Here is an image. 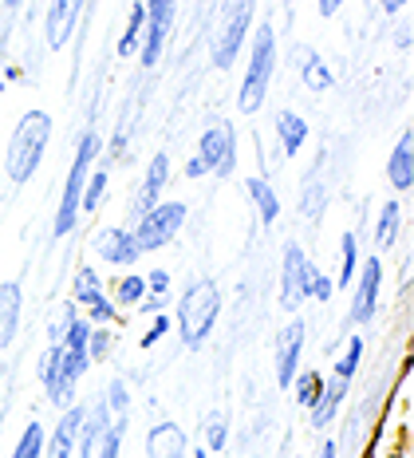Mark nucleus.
<instances>
[{
  "mask_svg": "<svg viewBox=\"0 0 414 458\" xmlns=\"http://www.w3.org/2000/svg\"><path fill=\"white\" fill-rule=\"evenodd\" d=\"M142 28H147V13H142V4H134V8H131V24H127V32H123V40H119V52H123V55H131L134 47H139Z\"/></svg>",
  "mask_w": 414,
  "mask_h": 458,
  "instance_id": "nucleus-33",
  "label": "nucleus"
},
{
  "mask_svg": "<svg viewBox=\"0 0 414 458\" xmlns=\"http://www.w3.org/2000/svg\"><path fill=\"white\" fill-rule=\"evenodd\" d=\"M273 68H276V32H273V24H261L257 28L253 52H249V72H245L241 91H237V107L245 114L261 111V103L268 95V80H273Z\"/></svg>",
  "mask_w": 414,
  "mask_h": 458,
  "instance_id": "nucleus-3",
  "label": "nucleus"
},
{
  "mask_svg": "<svg viewBox=\"0 0 414 458\" xmlns=\"http://www.w3.org/2000/svg\"><path fill=\"white\" fill-rule=\"evenodd\" d=\"M142 297H147V281H142L139 273H123L119 284H114V309H131V304H139Z\"/></svg>",
  "mask_w": 414,
  "mask_h": 458,
  "instance_id": "nucleus-28",
  "label": "nucleus"
},
{
  "mask_svg": "<svg viewBox=\"0 0 414 458\" xmlns=\"http://www.w3.org/2000/svg\"><path fill=\"white\" fill-rule=\"evenodd\" d=\"M201 174H209V170H206V162H201V158L194 155V158L186 162V178H201Z\"/></svg>",
  "mask_w": 414,
  "mask_h": 458,
  "instance_id": "nucleus-43",
  "label": "nucleus"
},
{
  "mask_svg": "<svg viewBox=\"0 0 414 458\" xmlns=\"http://www.w3.org/2000/svg\"><path fill=\"white\" fill-rule=\"evenodd\" d=\"M245 194L253 198V206L261 209V222L265 225H273L276 217H281V198H276V190L265 182V178H249L245 182Z\"/></svg>",
  "mask_w": 414,
  "mask_h": 458,
  "instance_id": "nucleus-25",
  "label": "nucleus"
},
{
  "mask_svg": "<svg viewBox=\"0 0 414 458\" xmlns=\"http://www.w3.org/2000/svg\"><path fill=\"white\" fill-rule=\"evenodd\" d=\"M343 395H348V384L332 376L324 384L320 399H316V407H312V427H327V423H332L335 411H340V403H343Z\"/></svg>",
  "mask_w": 414,
  "mask_h": 458,
  "instance_id": "nucleus-22",
  "label": "nucleus"
},
{
  "mask_svg": "<svg viewBox=\"0 0 414 458\" xmlns=\"http://www.w3.org/2000/svg\"><path fill=\"white\" fill-rule=\"evenodd\" d=\"M379 289H383V261L379 257H368L359 269V289H355V304H351V320L368 324L375 320V309H379Z\"/></svg>",
  "mask_w": 414,
  "mask_h": 458,
  "instance_id": "nucleus-12",
  "label": "nucleus"
},
{
  "mask_svg": "<svg viewBox=\"0 0 414 458\" xmlns=\"http://www.w3.org/2000/svg\"><path fill=\"white\" fill-rule=\"evenodd\" d=\"M88 364H91L88 356H75V352H67L63 344H52V348L44 352V360H40V379H44L47 399H52L55 407H67V403L75 399V384L83 379Z\"/></svg>",
  "mask_w": 414,
  "mask_h": 458,
  "instance_id": "nucleus-6",
  "label": "nucleus"
},
{
  "mask_svg": "<svg viewBox=\"0 0 414 458\" xmlns=\"http://www.w3.org/2000/svg\"><path fill=\"white\" fill-rule=\"evenodd\" d=\"M174 8L178 0H142V13H147V28H142V68H154L166 47L170 24H174Z\"/></svg>",
  "mask_w": 414,
  "mask_h": 458,
  "instance_id": "nucleus-9",
  "label": "nucleus"
},
{
  "mask_svg": "<svg viewBox=\"0 0 414 458\" xmlns=\"http://www.w3.org/2000/svg\"><path fill=\"white\" fill-rule=\"evenodd\" d=\"M103 194H107V174H91L88 178V186H83V194H80V214H91V209H99L103 206Z\"/></svg>",
  "mask_w": 414,
  "mask_h": 458,
  "instance_id": "nucleus-32",
  "label": "nucleus"
},
{
  "mask_svg": "<svg viewBox=\"0 0 414 458\" xmlns=\"http://www.w3.org/2000/svg\"><path fill=\"white\" fill-rule=\"evenodd\" d=\"M170 182V158L166 155H154L150 158V166H147V178H142V186H139V194H134V217H147L154 206H158V198H162V190H166Z\"/></svg>",
  "mask_w": 414,
  "mask_h": 458,
  "instance_id": "nucleus-15",
  "label": "nucleus"
},
{
  "mask_svg": "<svg viewBox=\"0 0 414 458\" xmlns=\"http://www.w3.org/2000/svg\"><path fill=\"white\" fill-rule=\"evenodd\" d=\"M304 340H308V324L304 320H292L281 332V340H276V384H281V387L292 384V376L300 371Z\"/></svg>",
  "mask_w": 414,
  "mask_h": 458,
  "instance_id": "nucleus-13",
  "label": "nucleus"
},
{
  "mask_svg": "<svg viewBox=\"0 0 414 458\" xmlns=\"http://www.w3.org/2000/svg\"><path fill=\"white\" fill-rule=\"evenodd\" d=\"M80 8H83V0H52V8H47V47H63L67 44Z\"/></svg>",
  "mask_w": 414,
  "mask_h": 458,
  "instance_id": "nucleus-18",
  "label": "nucleus"
},
{
  "mask_svg": "<svg viewBox=\"0 0 414 458\" xmlns=\"http://www.w3.org/2000/svg\"><path fill=\"white\" fill-rule=\"evenodd\" d=\"M387 178L394 190H410L414 186V135L407 131L391 150V162H387Z\"/></svg>",
  "mask_w": 414,
  "mask_h": 458,
  "instance_id": "nucleus-20",
  "label": "nucleus"
},
{
  "mask_svg": "<svg viewBox=\"0 0 414 458\" xmlns=\"http://www.w3.org/2000/svg\"><path fill=\"white\" fill-rule=\"evenodd\" d=\"M194 458H209V451H194Z\"/></svg>",
  "mask_w": 414,
  "mask_h": 458,
  "instance_id": "nucleus-48",
  "label": "nucleus"
},
{
  "mask_svg": "<svg viewBox=\"0 0 414 458\" xmlns=\"http://www.w3.org/2000/svg\"><path fill=\"white\" fill-rule=\"evenodd\" d=\"M72 297H75V304H80L83 312H88V324L91 328H99V324H114L119 320V309L103 297V284H99V273L91 269H80L75 273V284H72Z\"/></svg>",
  "mask_w": 414,
  "mask_h": 458,
  "instance_id": "nucleus-10",
  "label": "nucleus"
},
{
  "mask_svg": "<svg viewBox=\"0 0 414 458\" xmlns=\"http://www.w3.org/2000/svg\"><path fill=\"white\" fill-rule=\"evenodd\" d=\"M308 257L300 245H288L284 250V261H281V309L288 312H296L300 304L308 301L304 297V284H308Z\"/></svg>",
  "mask_w": 414,
  "mask_h": 458,
  "instance_id": "nucleus-11",
  "label": "nucleus"
},
{
  "mask_svg": "<svg viewBox=\"0 0 414 458\" xmlns=\"http://www.w3.org/2000/svg\"><path fill=\"white\" fill-rule=\"evenodd\" d=\"M253 4L257 0H221L217 4V21H214V68H233L241 47L249 36V21H253Z\"/></svg>",
  "mask_w": 414,
  "mask_h": 458,
  "instance_id": "nucleus-4",
  "label": "nucleus"
},
{
  "mask_svg": "<svg viewBox=\"0 0 414 458\" xmlns=\"http://www.w3.org/2000/svg\"><path fill=\"white\" fill-rule=\"evenodd\" d=\"M276 139L284 142V155H300V147L308 142V123L296 111H281L276 114Z\"/></svg>",
  "mask_w": 414,
  "mask_h": 458,
  "instance_id": "nucleus-24",
  "label": "nucleus"
},
{
  "mask_svg": "<svg viewBox=\"0 0 414 458\" xmlns=\"http://www.w3.org/2000/svg\"><path fill=\"white\" fill-rule=\"evenodd\" d=\"M123 431H127V415H123L119 423L107 427V435H103V443H99V451H95V458H119V451H123Z\"/></svg>",
  "mask_w": 414,
  "mask_h": 458,
  "instance_id": "nucleus-36",
  "label": "nucleus"
},
{
  "mask_svg": "<svg viewBox=\"0 0 414 458\" xmlns=\"http://www.w3.org/2000/svg\"><path fill=\"white\" fill-rule=\"evenodd\" d=\"M182 225H186V202H158L147 217H139V229H134L139 253H154L170 245Z\"/></svg>",
  "mask_w": 414,
  "mask_h": 458,
  "instance_id": "nucleus-7",
  "label": "nucleus"
},
{
  "mask_svg": "<svg viewBox=\"0 0 414 458\" xmlns=\"http://www.w3.org/2000/svg\"><path fill=\"white\" fill-rule=\"evenodd\" d=\"M300 80L308 91H332L335 88V75L327 72V64L320 60V52H312V47H304L300 52Z\"/></svg>",
  "mask_w": 414,
  "mask_h": 458,
  "instance_id": "nucleus-23",
  "label": "nucleus"
},
{
  "mask_svg": "<svg viewBox=\"0 0 414 458\" xmlns=\"http://www.w3.org/2000/svg\"><path fill=\"white\" fill-rule=\"evenodd\" d=\"M332 293H335V281L332 276H324L316 265H308V284H304V297H312V301H332Z\"/></svg>",
  "mask_w": 414,
  "mask_h": 458,
  "instance_id": "nucleus-34",
  "label": "nucleus"
},
{
  "mask_svg": "<svg viewBox=\"0 0 414 458\" xmlns=\"http://www.w3.org/2000/svg\"><path fill=\"white\" fill-rule=\"evenodd\" d=\"M335 454H340V446H335V443H332V438H327V443L320 446V458H335Z\"/></svg>",
  "mask_w": 414,
  "mask_h": 458,
  "instance_id": "nucleus-46",
  "label": "nucleus"
},
{
  "mask_svg": "<svg viewBox=\"0 0 414 458\" xmlns=\"http://www.w3.org/2000/svg\"><path fill=\"white\" fill-rule=\"evenodd\" d=\"M147 454L150 458H186V431L174 423H158L147 435Z\"/></svg>",
  "mask_w": 414,
  "mask_h": 458,
  "instance_id": "nucleus-21",
  "label": "nucleus"
},
{
  "mask_svg": "<svg viewBox=\"0 0 414 458\" xmlns=\"http://www.w3.org/2000/svg\"><path fill=\"white\" fill-rule=\"evenodd\" d=\"M107 348H111V332L91 328V336H88V360H91V364H95V360L107 356Z\"/></svg>",
  "mask_w": 414,
  "mask_h": 458,
  "instance_id": "nucleus-39",
  "label": "nucleus"
},
{
  "mask_svg": "<svg viewBox=\"0 0 414 458\" xmlns=\"http://www.w3.org/2000/svg\"><path fill=\"white\" fill-rule=\"evenodd\" d=\"M166 332H170V320H166V317H154L150 332H147V336H142V348H154V344H158L162 336H166Z\"/></svg>",
  "mask_w": 414,
  "mask_h": 458,
  "instance_id": "nucleus-41",
  "label": "nucleus"
},
{
  "mask_svg": "<svg viewBox=\"0 0 414 458\" xmlns=\"http://www.w3.org/2000/svg\"><path fill=\"white\" fill-rule=\"evenodd\" d=\"M355 269H359V250H355V237L343 233V269H340V276H335V284L348 289V284L355 281Z\"/></svg>",
  "mask_w": 414,
  "mask_h": 458,
  "instance_id": "nucleus-35",
  "label": "nucleus"
},
{
  "mask_svg": "<svg viewBox=\"0 0 414 458\" xmlns=\"http://www.w3.org/2000/svg\"><path fill=\"white\" fill-rule=\"evenodd\" d=\"M139 309H142V312H150V317H158V312L166 309V297H142V301H139Z\"/></svg>",
  "mask_w": 414,
  "mask_h": 458,
  "instance_id": "nucleus-42",
  "label": "nucleus"
},
{
  "mask_svg": "<svg viewBox=\"0 0 414 458\" xmlns=\"http://www.w3.org/2000/svg\"><path fill=\"white\" fill-rule=\"evenodd\" d=\"M44 427L40 423H28V431L21 435V443H16L13 458H44Z\"/></svg>",
  "mask_w": 414,
  "mask_h": 458,
  "instance_id": "nucleus-31",
  "label": "nucleus"
},
{
  "mask_svg": "<svg viewBox=\"0 0 414 458\" xmlns=\"http://www.w3.org/2000/svg\"><path fill=\"white\" fill-rule=\"evenodd\" d=\"M359 360H363V336H351V340H348V352L340 356V364H335L332 376L343 379V384H351V376L359 371Z\"/></svg>",
  "mask_w": 414,
  "mask_h": 458,
  "instance_id": "nucleus-30",
  "label": "nucleus"
},
{
  "mask_svg": "<svg viewBox=\"0 0 414 458\" xmlns=\"http://www.w3.org/2000/svg\"><path fill=\"white\" fill-rule=\"evenodd\" d=\"M198 158L206 162L209 174H217V178L233 174V166H237V135H233V123H229V119H214V123H209V127L201 131Z\"/></svg>",
  "mask_w": 414,
  "mask_h": 458,
  "instance_id": "nucleus-8",
  "label": "nucleus"
},
{
  "mask_svg": "<svg viewBox=\"0 0 414 458\" xmlns=\"http://www.w3.org/2000/svg\"><path fill=\"white\" fill-rule=\"evenodd\" d=\"M4 4H8V8H21V4H24V0H4Z\"/></svg>",
  "mask_w": 414,
  "mask_h": 458,
  "instance_id": "nucleus-47",
  "label": "nucleus"
},
{
  "mask_svg": "<svg viewBox=\"0 0 414 458\" xmlns=\"http://www.w3.org/2000/svg\"><path fill=\"white\" fill-rule=\"evenodd\" d=\"M288 387H296V403L300 407H316V399H320V391H324V379H320V371L304 368V371H296Z\"/></svg>",
  "mask_w": 414,
  "mask_h": 458,
  "instance_id": "nucleus-27",
  "label": "nucleus"
},
{
  "mask_svg": "<svg viewBox=\"0 0 414 458\" xmlns=\"http://www.w3.org/2000/svg\"><path fill=\"white\" fill-rule=\"evenodd\" d=\"M80 423H83V407L75 403V407H67L63 419H60V427L52 431V438H47V458H72L75 451V443H80Z\"/></svg>",
  "mask_w": 414,
  "mask_h": 458,
  "instance_id": "nucleus-17",
  "label": "nucleus"
},
{
  "mask_svg": "<svg viewBox=\"0 0 414 458\" xmlns=\"http://www.w3.org/2000/svg\"><path fill=\"white\" fill-rule=\"evenodd\" d=\"M225 443H229V419L221 411H209L206 415V451L221 454V451H225Z\"/></svg>",
  "mask_w": 414,
  "mask_h": 458,
  "instance_id": "nucleus-29",
  "label": "nucleus"
},
{
  "mask_svg": "<svg viewBox=\"0 0 414 458\" xmlns=\"http://www.w3.org/2000/svg\"><path fill=\"white\" fill-rule=\"evenodd\" d=\"M343 8V0H320V16H335Z\"/></svg>",
  "mask_w": 414,
  "mask_h": 458,
  "instance_id": "nucleus-44",
  "label": "nucleus"
},
{
  "mask_svg": "<svg viewBox=\"0 0 414 458\" xmlns=\"http://www.w3.org/2000/svg\"><path fill=\"white\" fill-rule=\"evenodd\" d=\"M379 4H383V13H402L410 0H379Z\"/></svg>",
  "mask_w": 414,
  "mask_h": 458,
  "instance_id": "nucleus-45",
  "label": "nucleus"
},
{
  "mask_svg": "<svg viewBox=\"0 0 414 458\" xmlns=\"http://www.w3.org/2000/svg\"><path fill=\"white\" fill-rule=\"evenodd\" d=\"M300 214L312 217V222L324 214V186L320 182H304V190H300Z\"/></svg>",
  "mask_w": 414,
  "mask_h": 458,
  "instance_id": "nucleus-37",
  "label": "nucleus"
},
{
  "mask_svg": "<svg viewBox=\"0 0 414 458\" xmlns=\"http://www.w3.org/2000/svg\"><path fill=\"white\" fill-rule=\"evenodd\" d=\"M127 407H131V391L123 379H114V384L107 387V411H119V415H127Z\"/></svg>",
  "mask_w": 414,
  "mask_h": 458,
  "instance_id": "nucleus-38",
  "label": "nucleus"
},
{
  "mask_svg": "<svg viewBox=\"0 0 414 458\" xmlns=\"http://www.w3.org/2000/svg\"><path fill=\"white\" fill-rule=\"evenodd\" d=\"M52 142V114L47 111H28L13 131V142H8V155H4V174L13 186H24L28 178L40 170L44 150Z\"/></svg>",
  "mask_w": 414,
  "mask_h": 458,
  "instance_id": "nucleus-1",
  "label": "nucleus"
},
{
  "mask_svg": "<svg viewBox=\"0 0 414 458\" xmlns=\"http://www.w3.org/2000/svg\"><path fill=\"white\" fill-rule=\"evenodd\" d=\"M217 312H221V293L209 276H201L186 289V297L178 301V332H182V344L186 348H201L209 340L217 324Z\"/></svg>",
  "mask_w": 414,
  "mask_h": 458,
  "instance_id": "nucleus-2",
  "label": "nucleus"
},
{
  "mask_svg": "<svg viewBox=\"0 0 414 458\" xmlns=\"http://www.w3.org/2000/svg\"><path fill=\"white\" fill-rule=\"evenodd\" d=\"M111 427V411L107 403H95V407H83V423H80V458H95V451H99L103 435H107Z\"/></svg>",
  "mask_w": 414,
  "mask_h": 458,
  "instance_id": "nucleus-16",
  "label": "nucleus"
},
{
  "mask_svg": "<svg viewBox=\"0 0 414 458\" xmlns=\"http://www.w3.org/2000/svg\"><path fill=\"white\" fill-rule=\"evenodd\" d=\"M147 281V293H154V297H166V289H170V273L166 269H154L150 276H142Z\"/></svg>",
  "mask_w": 414,
  "mask_h": 458,
  "instance_id": "nucleus-40",
  "label": "nucleus"
},
{
  "mask_svg": "<svg viewBox=\"0 0 414 458\" xmlns=\"http://www.w3.org/2000/svg\"><path fill=\"white\" fill-rule=\"evenodd\" d=\"M95 253H99L107 265H119V269H131V265L142 257L131 229H114V225H107V229H99V233H95Z\"/></svg>",
  "mask_w": 414,
  "mask_h": 458,
  "instance_id": "nucleus-14",
  "label": "nucleus"
},
{
  "mask_svg": "<svg viewBox=\"0 0 414 458\" xmlns=\"http://www.w3.org/2000/svg\"><path fill=\"white\" fill-rule=\"evenodd\" d=\"M399 225H402V209H399V202H387L379 222H375V242H379V250H391V245L399 242Z\"/></svg>",
  "mask_w": 414,
  "mask_h": 458,
  "instance_id": "nucleus-26",
  "label": "nucleus"
},
{
  "mask_svg": "<svg viewBox=\"0 0 414 458\" xmlns=\"http://www.w3.org/2000/svg\"><path fill=\"white\" fill-rule=\"evenodd\" d=\"M21 332V284L8 281L0 284V352L16 340Z\"/></svg>",
  "mask_w": 414,
  "mask_h": 458,
  "instance_id": "nucleus-19",
  "label": "nucleus"
},
{
  "mask_svg": "<svg viewBox=\"0 0 414 458\" xmlns=\"http://www.w3.org/2000/svg\"><path fill=\"white\" fill-rule=\"evenodd\" d=\"M99 155V135L95 131H83L80 135V147H75V158H72V174L63 182V198H60V214H55V237H67L80 222V194L91 178V158Z\"/></svg>",
  "mask_w": 414,
  "mask_h": 458,
  "instance_id": "nucleus-5",
  "label": "nucleus"
}]
</instances>
